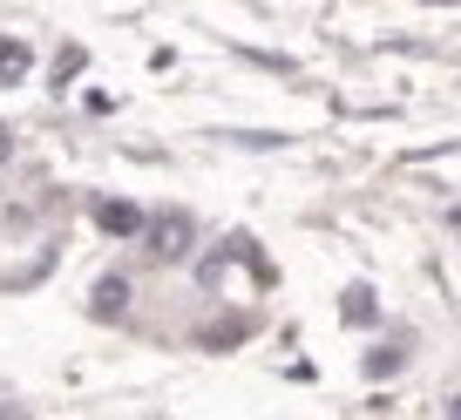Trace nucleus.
I'll return each mask as SVG.
<instances>
[{
	"label": "nucleus",
	"instance_id": "obj_1",
	"mask_svg": "<svg viewBox=\"0 0 461 420\" xmlns=\"http://www.w3.org/2000/svg\"><path fill=\"white\" fill-rule=\"evenodd\" d=\"M197 237H203V224L190 210H149L136 245H143V264H190L197 258Z\"/></svg>",
	"mask_w": 461,
	"mask_h": 420
},
{
	"label": "nucleus",
	"instance_id": "obj_2",
	"mask_svg": "<svg viewBox=\"0 0 461 420\" xmlns=\"http://www.w3.org/2000/svg\"><path fill=\"white\" fill-rule=\"evenodd\" d=\"M136 312V278L130 272H102L88 291V319H130Z\"/></svg>",
	"mask_w": 461,
	"mask_h": 420
},
{
	"label": "nucleus",
	"instance_id": "obj_3",
	"mask_svg": "<svg viewBox=\"0 0 461 420\" xmlns=\"http://www.w3.org/2000/svg\"><path fill=\"white\" fill-rule=\"evenodd\" d=\"M88 218H95V231L102 237H143V203H130V197H88Z\"/></svg>",
	"mask_w": 461,
	"mask_h": 420
},
{
	"label": "nucleus",
	"instance_id": "obj_4",
	"mask_svg": "<svg viewBox=\"0 0 461 420\" xmlns=\"http://www.w3.org/2000/svg\"><path fill=\"white\" fill-rule=\"evenodd\" d=\"M251 333H258V319H245V312H217V319L190 326V339H197L203 353H230L238 339H251Z\"/></svg>",
	"mask_w": 461,
	"mask_h": 420
},
{
	"label": "nucleus",
	"instance_id": "obj_5",
	"mask_svg": "<svg viewBox=\"0 0 461 420\" xmlns=\"http://www.w3.org/2000/svg\"><path fill=\"white\" fill-rule=\"evenodd\" d=\"M407 360H414V333H387L380 346H366V360H360V366H366V380H393Z\"/></svg>",
	"mask_w": 461,
	"mask_h": 420
},
{
	"label": "nucleus",
	"instance_id": "obj_6",
	"mask_svg": "<svg viewBox=\"0 0 461 420\" xmlns=\"http://www.w3.org/2000/svg\"><path fill=\"white\" fill-rule=\"evenodd\" d=\"M339 319H346V326H374V319H380L374 285H346V291H339Z\"/></svg>",
	"mask_w": 461,
	"mask_h": 420
},
{
	"label": "nucleus",
	"instance_id": "obj_7",
	"mask_svg": "<svg viewBox=\"0 0 461 420\" xmlns=\"http://www.w3.org/2000/svg\"><path fill=\"white\" fill-rule=\"evenodd\" d=\"M28 68H34L28 41H14V34H0V82H21Z\"/></svg>",
	"mask_w": 461,
	"mask_h": 420
},
{
	"label": "nucleus",
	"instance_id": "obj_8",
	"mask_svg": "<svg viewBox=\"0 0 461 420\" xmlns=\"http://www.w3.org/2000/svg\"><path fill=\"white\" fill-rule=\"evenodd\" d=\"M82 68H88V61H82V48H61V55H55V88H68Z\"/></svg>",
	"mask_w": 461,
	"mask_h": 420
},
{
	"label": "nucleus",
	"instance_id": "obj_9",
	"mask_svg": "<svg viewBox=\"0 0 461 420\" xmlns=\"http://www.w3.org/2000/svg\"><path fill=\"white\" fill-rule=\"evenodd\" d=\"M14 163V130H0V170Z\"/></svg>",
	"mask_w": 461,
	"mask_h": 420
},
{
	"label": "nucleus",
	"instance_id": "obj_10",
	"mask_svg": "<svg viewBox=\"0 0 461 420\" xmlns=\"http://www.w3.org/2000/svg\"><path fill=\"white\" fill-rule=\"evenodd\" d=\"M447 420H461V380H455V393H447Z\"/></svg>",
	"mask_w": 461,
	"mask_h": 420
},
{
	"label": "nucleus",
	"instance_id": "obj_11",
	"mask_svg": "<svg viewBox=\"0 0 461 420\" xmlns=\"http://www.w3.org/2000/svg\"><path fill=\"white\" fill-rule=\"evenodd\" d=\"M455 231H461V210H455Z\"/></svg>",
	"mask_w": 461,
	"mask_h": 420
}]
</instances>
